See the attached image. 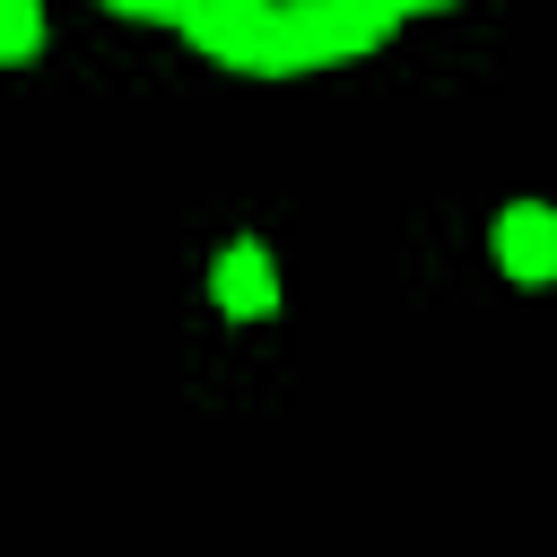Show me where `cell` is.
Here are the masks:
<instances>
[{
    "label": "cell",
    "instance_id": "6da1fadb",
    "mask_svg": "<svg viewBox=\"0 0 557 557\" xmlns=\"http://www.w3.org/2000/svg\"><path fill=\"white\" fill-rule=\"evenodd\" d=\"M113 17H139L174 35L183 52L244 70V78H313L339 61L383 52L418 17H444L461 0H96Z\"/></svg>",
    "mask_w": 557,
    "mask_h": 557
},
{
    "label": "cell",
    "instance_id": "7a4b0ae2",
    "mask_svg": "<svg viewBox=\"0 0 557 557\" xmlns=\"http://www.w3.org/2000/svg\"><path fill=\"white\" fill-rule=\"evenodd\" d=\"M278 296H287V278H278V252H270L261 235L218 244V261H209V305H218L226 322H270Z\"/></svg>",
    "mask_w": 557,
    "mask_h": 557
},
{
    "label": "cell",
    "instance_id": "3957f363",
    "mask_svg": "<svg viewBox=\"0 0 557 557\" xmlns=\"http://www.w3.org/2000/svg\"><path fill=\"white\" fill-rule=\"evenodd\" d=\"M496 270L513 287H557V209L548 200H505L496 209Z\"/></svg>",
    "mask_w": 557,
    "mask_h": 557
},
{
    "label": "cell",
    "instance_id": "277c9868",
    "mask_svg": "<svg viewBox=\"0 0 557 557\" xmlns=\"http://www.w3.org/2000/svg\"><path fill=\"white\" fill-rule=\"evenodd\" d=\"M44 52V0H0V70Z\"/></svg>",
    "mask_w": 557,
    "mask_h": 557
}]
</instances>
